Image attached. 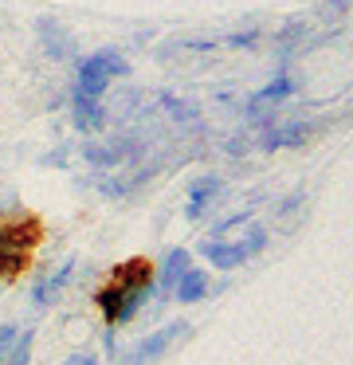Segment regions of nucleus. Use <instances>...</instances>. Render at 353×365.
<instances>
[{
	"label": "nucleus",
	"instance_id": "2",
	"mask_svg": "<svg viewBox=\"0 0 353 365\" xmlns=\"http://www.w3.org/2000/svg\"><path fill=\"white\" fill-rule=\"evenodd\" d=\"M188 330H193V326H188L185 318H177V322H169V326H161V330L138 338V341H133V349H130V357H126V365H157Z\"/></svg>",
	"mask_w": 353,
	"mask_h": 365
},
{
	"label": "nucleus",
	"instance_id": "5",
	"mask_svg": "<svg viewBox=\"0 0 353 365\" xmlns=\"http://www.w3.org/2000/svg\"><path fill=\"white\" fill-rule=\"evenodd\" d=\"M44 240L36 216H12V220H0V252H16V255H31L36 244Z\"/></svg>",
	"mask_w": 353,
	"mask_h": 365
},
{
	"label": "nucleus",
	"instance_id": "12",
	"mask_svg": "<svg viewBox=\"0 0 353 365\" xmlns=\"http://www.w3.org/2000/svg\"><path fill=\"white\" fill-rule=\"evenodd\" d=\"M110 283H118V287H153V263L145 259V255H133V259H122L114 267V279Z\"/></svg>",
	"mask_w": 353,
	"mask_h": 365
},
{
	"label": "nucleus",
	"instance_id": "13",
	"mask_svg": "<svg viewBox=\"0 0 353 365\" xmlns=\"http://www.w3.org/2000/svg\"><path fill=\"white\" fill-rule=\"evenodd\" d=\"M295 95H298V79L290 71H279L271 83H263V87H259L251 98H255V103H263V106H275V103H287V98H295Z\"/></svg>",
	"mask_w": 353,
	"mask_h": 365
},
{
	"label": "nucleus",
	"instance_id": "1",
	"mask_svg": "<svg viewBox=\"0 0 353 365\" xmlns=\"http://www.w3.org/2000/svg\"><path fill=\"white\" fill-rule=\"evenodd\" d=\"M157 299L153 287H118V283H106L94 291V307L102 310V318H106V326H122V322H133V318L145 310V302Z\"/></svg>",
	"mask_w": 353,
	"mask_h": 365
},
{
	"label": "nucleus",
	"instance_id": "14",
	"mask_svg": "<svg viewBox=\"0 0 353 365\" xmlns=\"http://www.w3.org/2000/svg\"><path fill=\"white\" fill-rule=\"evenodd\" d=\"M306 32H310L306 20H287V24L279 28V36H275V56H279V63H290V56L302 48Z\"/></svg>",
	"mask_w": 353,
	"mask_h": 365
},
{
	"label": "nucleus",
	"instance_id": "6",
	"mask_svg": "<svg viewBox=\"0 0 353 365\" xmlns=\"http://www.w3.org/2000/svg\"><path fill=\"white\" fill-rule=\"evenodd\" d=\"M36 36H39V48H44L47 59H55V63H63V59L75 63L78 59V43H75V36H71V28H63L55 16H39Z\"/></svg>",
	"mask_w": 353,
	"mask_h": 365
},
{
	"label": "nucleus",
	"instance_id": "4",
	"mask_svg": "<svg viewBox=\"0 0 353 365\" xmlns=\"http://www.w3.org/2000/svg\"><path fill=\"white\" fill-rule=\"evenodd\" d=\"M75 255L71 259H63L59 267H51V271H39L36 275V283H31V307L36 310H47L51 302H59L63 299V291L71 287V279H75Z\"/></svg>",
	"mask_w": 353,
	"mask_h": 365
},
{
	"label": "nucleus",
	"instance_id": "15",
	"mask_svg": "<svg viewBox=\"0 0 353 365\" xmlns=\"http://www.w3.org/2000/svg\"><path fill=\"white\" fill-rule=\"evenodd\" d=\"M91 59L102 67V75H106L110 83H114V79H126V75H130V59H126L118 48H102V51H94Z\"/></svg>",
	"mask_w": 353,
	"mask_h": 365
},
{
	"label": "nucleus",
	"instance_id": "16",
	"mask_svg": "<svg viewBox=\"0 0 353 365\" xmlns=\"http://www.w3.org/2000/svg\"><path fill=\"white\" fill-rule=\"evenodd\" d=\"M31 341H36V334L31 330H20L12 341V349H8L4 365H31Z\"/></svg>",
	"mask_w": 353,
	"mask_h": 365
},
{
	"label": "nucleus",
	"instance_id": "25",
	"mask_svg": "<svg viewBox=\"0 0 353 365\" xmlns=\"http://www.w3.org/2000/svg\"><path fill=\"white\" fill-rule=\"evenodd\" d=\"M102 349L114 357V349H118V346H114V326H106V330H102Z\"/></svg>",
	"mask_w": 353,
	"mask_h": 365
},
{
	"label": "nucleus",
	"instance_id": "21",
	"mask_svg": "<svg viewBox=\"0 0 353 365\" xmlns=\"http://www.w3.org/2000/svg\"><path fill=\"white\" fill-rule=\"evenodd\" d=\"M16 334H20V326H12V322H0V365H4V357H8V349H12Z\"/></svg>",
	"mask_w": 353,
	"mask_h": 365
},
{
	"label": "nucleus",
	"instance_id": "22",
	"mask_svg": "<svg viewBox=\"0 0 353 365\" xmlns=\"http://www.w3.org/2000/svg\"><path fill=\"white\" fill-rule=\"evenodd\" d=\"M63 365H98V357H94V354H86V349H78V354H71Z\"/></svg>",
	"mask_w": 353,
	"mask_h": 365
},
{
	"label": "nucleus",
	"instance_id": "3",
	"mask_svg": "<svg viewBox=\"0 0 353 365\" xmlns=\"http://www.w3.org/2000/svg\"><path fill=\"white\" fill-rule=\"evenodd\" d=\"M314 134H318V122L287 118V122H275L271 130L259 134V150H263V153H271V150H298V145H306Z\"/></svg>",
	"mask_w": 353,
	"mask_h": 365
},
{
	"label": "nucleus",
	"instance_id": "24",
	"mask_svg": "<svg viewBox=\"0 0 353 365\" xmlns=\"http://www.w3.org/2000/svg\"><path fill=\"white\" fill-rule=\"evenodd\" d=\"M227 153H232V158H243V153H247V138H232V142H227Z\"/></svg>",
	"mask_w": 353,
	"mask_h": 365
},
{
	"label": "nucleus",
	"instance_id": "17",
	"mask_svg": "<svg viewBox=\"0 0 353 365\" xmlns=\"http://www.w3.org/2000/svg\"><path fill=\"white\" fill-rule=\"evenodd\" d=\"M240 244H243V252H247V259H255V255L267 247V224H255V220H251Z\"/></svg>",
	"mask_w": 353,
	"mask_h": 365
},
{
	"label": "nucleus",
	"instance_id": "11",
	"mask_svg": "<svg viewBox=\"0 0 353 365\" xmlns=\"http://www.w3.org/2000/svg\"><path fill=\"white\" fill-rule=\"evenodd\" d=\"M208 294H212V271L196 267V263L177 279V287H173V299L185 302V307H193V302H204Z\"/></svg>",
	"mask_w": 353,
	"mask_h": 365
},
{
	"label": "nucleus",
	"instance_id": "20",
	"mask_svg": "<svg viewBox=\"0 0 353 365\" xmlns=\"http://www.w3.org/2000/svg\"><path fill=\"white\" fill-rule=\"evenodd\" d=\"M161 106H165V110H169L177 122H193V118H196V106L180 103V98H173V95H161Z\"/></svg>",
	"mask_w": 353,
	"mask_h": 365
},
{
	"label": "nucleus",
	"instance_id": "18",
	"mask_svg": "<svg viewBox=\"0 0 353 365\" xmlns=\"http://www.w3.org/2000/svg\"><path fill=\"white\" fill-rule=\"evenodd\" d=\"M28 263H31V255H16V252H0V279H20L24 271H28Z\"/></svg>",
	"mask_w": 353,
	"mask_h": 365
},
{
	"label": "nucleus",
	"instance_id": "9",
	"mask_svg": "<svg viewBox=\"0 0 353 365\" xmlns=\"http://www.w3.org/2000/svg\"><path fill=\"white\" fill-rule=\"evenodd\" d=\"M193 267V255L185 252V247H169V255L161 259V267L153 271V291L157 299H173V287H177V279L185 275V271Z\"/></svg>",
	"mask_w": 353,
	"mask_h": 365
},
{
	"label": "nucleus",
	"instance_id": "8",
	"mask_svg": "<svg viewBox=\"0 0 353 365\" xmlns=\"http://www.w3.org/2000/svg\"><path fill=\"white\" fill-rule=\"evenodd\" d=\"M224 177L220 173H204V177H196L193 185H188V208H185V216L188 220H200L204 212L212 208V200H220L224 197Z\"/></svg>",
	"mask_w": 353,
	"mask_h": 365
},
{
	"label": "nucleus",
	"instance_id": "7",
	"mask_svg": "<svg viewBox=\"0 0 353 365\" xmlns=\"http://www.w3.org/2000/svg\"><path fill=\"white\" fill-rule=\"evenodd\" d=\"M110 122V110L102 98H91V95H78V91H71V126L78 130V134H102Z\"/></svg>",
	"mask_w": 353,
	"mask_h": 365
},
{
	"label": "nucleus",
	"instance_id": "10",
	"mask_svg": "<svg viewBox=\"0 0 353 365\" xmlns=\"http://www.w3.org/2000/svg\"><path fill=\"white\" fill-rule=\"evenodd\" d=\"M196 252L212 263V271H235L247 263V252H243L240 240H204Z\"/></svg>",
	"mask_w": 353,
	"mask_h": 365
},
{
	"label": "nucleus",
	"instance_id": "19",
	"mask_svg": "<svg viewBox=\"0 0 353 365\" xmlns=\"http://www.w3.org/2000/svg\"><path fill=\"white\" fill-rule=\"evenodd\" d=\"M259 24H251V28H240V32H227L224 36V48H255L259 43Z\"/></svg>",
	"mask_w": 353,
	"mask_h": 365
},
{
	"label": "nucleus",
	"instance_id": "23",
	"mask_svg": "<svg viewBox=\"0 0 353 365\" xmlns=\"http://www.w3.org/2000/svg\"><path fill=\"white\" fill-rule=\"evenodd\" d=\"M39 165H67V150H55L47 158H39Z\"/></svg>",
	"mask_w": 353,
	"mask_h": 365
}]
</instances>
